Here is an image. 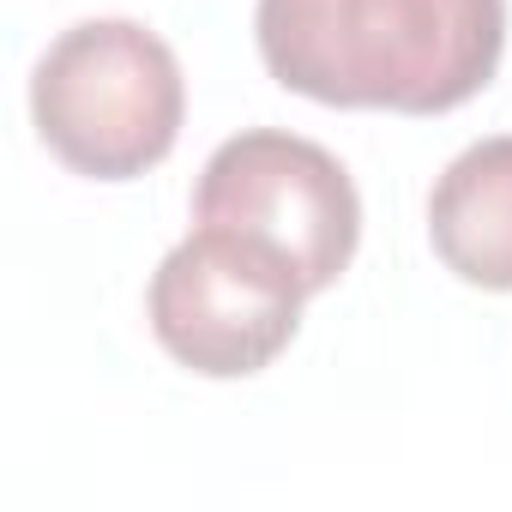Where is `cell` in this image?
I'll return each mask as SVG.
<instances>
[{
    "label": "cell",
    "instance_id": "obj_1",
    "mask_svg": "<svg viewBox=\"0 0 512 512\" xmlns=\"http://www.w3.org/2000/svg\"><path fill=\"white\" fill-rule=\"evenodd\" d=\"M266 73L326 109L446 115L506 49V0H260Z\"/></svg>",
    "mask_w": 512,
    "mask_h": 512
},
{
    "label": "cell",
    "instance_id": "obj_5",
    "mask_svg": "<svg viewBox=\"0 0 512 512\" xmlns=\"http://www.w3.org/2000/svg\"><path fill=\"white\" fill-rule=\"evenodd\" d=\"M428 241L452 278L476 290H512V133L446 163L428 193Z\"/></svg>",
    "mask_w": 512,
    "mask_h": 512
},
{
    "label": "cell",
    "instance_id": "obj_4",
    "mask_svg": "<svg viewBox=\"0 0 512 512\" xmlns=\"http://www.w3.org/2000/svg\"><path fill=\"white\" fill-rule=\"evenodd\" d=\"M193 223H229L272 241L302 272L308 296H320L356 260L362 199L326 145L253 127L211 151L193 193Z\"/></svg>",
    "mask_w": 512,
    "mask_h": 512
},
{
    "label": "cell",
    "instance_id": "obj_3",
    "mask_svg": "<svg viewBox=\"0 0 512 512\" xmlns=\"http://www.w3.org/2000/svg\"><path fill=\"white\" fill-rule=\"evenodd\" d=\"M302 302V272L272 241L229 223H193V235L163 253L145 296L157 344L205 380L272 368L302 326Z\"/></svg>",
    "mask_w": 512,
    "mask_h": 512
},
{
    "label": "cell",
    "instance_id": "obj_2",
    "mask_svg": "<svg viewBox=\"0 0 512 512\" xmlns=\"http://www.w3.org/2000/svg\"><path fill=\"white\" fill-rule=\"evenodd\" d=\"M31 115L73 175L133 181L175 151L187 85L157 31L133 19H85L37 61Z\"/></svg>",
    "mask_w": 512,
    "mask_h": 512
}]
</instances>
